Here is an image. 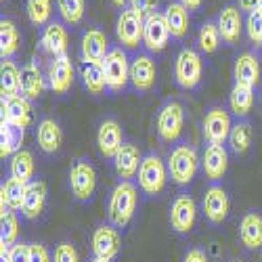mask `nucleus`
Returning a JSON list of instances; mask_svg holds the SVG:
<instances>
[{"instance_id": "f257e3e1", "label": "nucleus", "mask_w": 262, "mask_h": 262, "mask_svg": "<svg viewBox=\"0 0 262 262\" xmlns=\"http://www.w3.org/2000/svg\"><path fill=\"white\" fill-rule=\"evenodd\" d=\"M139 202V189L133 181H120L112 195H109V204H107V218L109 225H114L116 229H126L130 225L137 210Z\"/></svg>"}, {"instance_id": "f03ea898", "label": "nucleus", "mask_w": 262, "mask_h": 262, "mask_svg": "<svg viewBox=\"0 0 262 262\" xmlns=\"http://www.w3.org/2000/svg\"><path fill=\"white\" fill-rule=\"evenodd\" d=\"M200 164H202V160L198 156V149H195L191 143H187V141H181V143L174 145L170 149L168 162H166L170 179L179 187H187L195 179Z\"/></svg>"}, {"instance_id": "7ed1b4c3", "label": "nucleus", "mask_w": 262, "mask_h": 262, "mask_svg": "<svg viewBox=\"0 0 262 262\" xmlns=\"http://www.w3.org/2000/svg\"><path fill=\"white\" fill-rule=\"evenodd\" d=\"M168 166L166 162L158 156V154H147L141 162L137 181H139V189L145 195H160L166 189L168 183Z\"/></svg>"}, {"instance_id": "20e7f679", "label": "nucleus", "mask_w": 262, "mask_h": 262, "mask_svg": "<svg viewBox=\"0 0 262 262\" xmlns=\"http://www.w3.org/2000/svg\"><path fill=\"white\" fill-rule=\"evenodd\" d=\"M204 63L202 55L195 49H183L174 61V82H177L183 91H195L202 82Z\"/></svg>"}, {"instance_id": "39448f33", "label": "nucleus", "mask_w": 262, "mask_h": 262, "mask_svg": "<svg viewBox=\"0 0 262 262\" xmlns=\"http://www.w3.org/2000/svg\"><path fill=\"white\" fill-rule=\"evenodd\" d=\"M101 63H103V72H105L107 91L122 93L130 82V59H128L126 49L114 47Z\"/></svg>"}, {"instance_id": "423d86ee", "label": "nucleus", "mask_w": 262, "mask_h": 262, "mask_svg": "<svg viewBox=\"0 0 262 262\" xmlns=\"http://www.w3.org/2000/svg\"><path fill=\"white\" fill-rule=\"evenodd\" d=\"M97 189V170L95 166L86 160L78 158L70 166V191L74 195V200L86 204L93 200Z\"/></svg>"}, {"instance_id": "0eeeda50", "label": "nucleus", "mask_w": 262, "mask_h": 262, "mask_svg": "<svg viewBox=\"0 0 262 262\" xmlns=\"http://www.w3.org/2000/svg\"><path fill=\"white\" fill-rule=\"evenodd\" d=\"M185 126V109L179 101L168 99L160 109L156 118V130L158 137L164 143H177Z\"/></svg>"}, {"instance_id": "6e6552de", "label": "nucleus", "mask_w": 262, "mask_h": 262, "mask_svg": "<svg viewBox=\"0 0 262 262\" xmlns=\"http://www.w3.org/2000/svg\"><path fill=\"white\" fill-rule=\"evenodd\" d=\"M143 30H145V17H141L133 7H126L120 11L116 21V36L122 49L137 51L143 45Z\"/></svg>"}, {"instance_id": "1a4fd4ad", "label": "nucleus", "mask_w": 262, "mask_h": 262, "mask_svg": "<svg viewBox=\"0 0 262 262\" xmlns=\"http://www.w3.org/2000/svg\"><path fill=\"white\" fill-rule=\"evenodd\" d=\"M231 128H233V122L225 107L212 105L206 112L204 122H202V133L208 145H225V141H229Z\"/></svg>"}, {"instance_id": "9d476101", "label": "nucleus", "mask_w": 262, "mask_h": 262, "mask_svg": "<svg viewBox=\"0 0 262 262\" xmlns=\"http://www.w3.org/2000/svg\"><path fill=\"white\" fill-rule=\"evenodd\" d=\"M168 218H170V227L174 233L189 235L195 227V221H198V204H195L191 195L181 193L174 198Z\"/></svg>"}, {"instance_id": "9b49d317", "label": "nucleus", "mask_w": 262, "mask_h": 262, "mask_svg": "<svg viewBox=\"0 0 262 262\" xmlns=\"http://www.w3.org/2000/svg\"><path fill=\"white\" fill-rule=\"evenodd\" d=\"M91 248H93V258L114 262L120 256V250H122L120 229H116L114 225H99L93 231Z\"/></svg>"}, {"instance_id": "f8f14e48", "label": "nucleus", "mask_w": 262, "mask_h": 262, "mask_svg": "<svg viewBox=\"0 0 262 262\" xmlns=\"http://www.w3.org/2000/svg\"><path fill=\"white\" fill-rule=\"evenodd\" d=\"M156 78H158V68L151 55L137 53L130 59V84H133L135 91L139 93L151 91L156 86Z\"/></svg>"}, {"instance_id": "ddd939ff", "label": "nucleus", "mask_w": 262, "mask_h": 262, "mask_svg": "<svg viewBox=\"0 0 262 262\" xmlns=\"http://www.w3.org/2000/svg\"><path fill=\"white\" fill-rule=\"evenodd\" d=\"M0 107H3V122H9L17 128H28L34 120L32 114V101L26 99L24 95H3V101H0Z\"/></svg>"}, {"instance_id": "4468645a", "label": "nucleus", "mask_w": 262, "mask_h": 262, "mask_svg": "<svg viewBox=\"0 0 262 262\" xmlns=\"http://www.w3.org/2000/svg\"><path fill=\"white\" fill-rule=\"evenodd\" d=\"M170 30L164 19V13L154 11L149 17H145V30H143V47L149 53H162L168 47Z\"/></svg>"}, {"instance_id": "2eb2a0df", "label": "nucleus", "mask_w": 262, "mask_h": 262, "mask_svg": "<svg viewBox=\"0 0 262 262\" xmlns=\"http://www.w3.org/2000/svg\"><path fill=\"white\" fill-rule=\"evenodd\" d=\"M202 212L210 225H223L229 216V195L221 185H210L206 189L204 202H202Z\"/></svg>"}, {"instance_id": "dca6fc26", "label": "nucleus", "mask_w": 262, "mask_h": 262, "mask_svg": "<svg viewBox=\"0 0 262 262\" xmlns=\"http://www.w3.org/2000/svg\"><path fill=\"white\" fill-rule=\"evenodd\" d=\"M122 145H124L122 126H120L114 118L103 120V122L99 124V130H97V147H99V151H101V156L114 160Z\"/></svg>"}, {"instance_id": "f3484780", "label": "nucleus", "mask_w": 262, "mask_h": 262, "mask_svg": "<svg viewBox=\"0 0 262 262\" xmlns=\"http://www.w3.org/2000/svg\"><path fill=\"white\" fill-rule=\"evenodd\" d=\"M49 89L55 95H65L74 84V63L68 55L55 57L49 65Z\"/></svg>"}, {"instance_id": "a211bd4d", "label": "nucleus", "mask_w": 262, "mask_h": 262, "mask_svg": "<svg viewBox=\"0 0 262 262\" xmlns=\"http://www.w3.org/2000/svg\"><path fill=\"white\" fill-rule=\"evenodd\" d=\"M68 45H70V36H68V30H65L63 24H59V21H51L49 26L42 28L40 49L45 53H49V55H53V59L68 55Z\"/></svg>"}, {"instance_id": "6ab92c4d", "label": "nucleus", "mask_w": 262, "mask_h": 262, "mask_svg": "<svg viewBox=\"0 0 262 262\" xmlns=\"http://www.w3.org/2000/svg\"><path fill=\"white\" fill-rule=\"evenodd\" d=\"M229 168V154L225 145H208L202 156V170L210 183H218Z\"/></svg>"}, {"instance_id": "aec40b11", "label": "nucleus", "mask_w": 262, "mask_h": 262, "mask_svg": "<svg viewBox=\"0 0 262 262\" xmlns=\"http://www.w3.org/2000/svg\"><path fill=\"white\" fill-rule=\"evenodd\" d=\"M45 89H47V82H45V76H42V72H40L38 59L28 61L24 68H21L19 93L30 101H38L42 97V93H45Z\"/></svg>"}, {"instance_id": "412c9836", "label": "nucleus", "mask_w": 262, "mask_h": 262, "mask_svg": "<svg viewBox=\"0 0 262 262\" xmlns=\"http://www.w3.org/2000/svg\"><path fill=\"white\" fill-rule=\"evenodd\" d=\"M109 51H112V49H109V40H107V36L101 30L89 28L82 34V40H80L82 61H97V63H101L107 57Z\"/></svg>"}, {"instance_id": "4be33fe9", "label": "nucleus", "mask_w": 262, "mask_h": 262, "mask_svg": "<svg viewBox=\"0 0 262 262\" xmlns=\"http://www.w3.org/2000/svg\"><path fill=\"white\" fill-rule=\"evenodd\" d=\"M141 151L135 143H124L120 147V151L114 158V168H116V174L122 179V181H130L135 179L139 174V168H141Z\"/></svg>"}, {"instance_id": "5701e85b", "label": "nucleus", "mask_w": 262, "mask_h": 262, "mask_svg": "<svg viewBox=\"0 0 262 262\" xmlns=\"http://www.w3.org/2000/svg\"><path fill=\"white\" fill-rule=\"evenodd\" d=\"M36 143L42 154H47V156L57 154L63 145V130H61L59 122L53 118L40 120L38 128H36Z\"/></svg>"}, {"instance_id": "b1692460", "label": "nucleus", "mask_w": 262, "mask_h": 262, "mask_svg": "<svg viewBox=\"0 0 262 262\" xmlns=\"http://www.w3.org/2000/svg\"><path fill=\"white\" fill-rule=\"evenodd\" d=\"M216 26L221 30V36L227 45H237L239 38H242V30H244V17L239 7H225L216 19Z\"/></svg>"}, {"instance_id": "393cba45", "label": "nucleus", "mask_w": 262, "mask_h": 262, "mask_svg": "<svg viewBox=\"0 0 262 262\" xmlns=\"http://www.w3.org/2000/svg\"><path fill=\"white\" fill-rule=\"evenodd\" d=\"M47 206V185L45 181L34 179L26 185V198H24V208H21V216L34 221L42 214Z\"/></svg>"}, {"instance_id": "a878e982", "label": "nucleus", "mask_w": 262, "mask_h": 262, "mask_svg": "<svg viewBox=\"0 0 262 262\" xmlns=\"http://www.w3.org/2000/svg\"><path fill=\"white\" fill-rule=\"evenodd\" d=\"M26 198V183L9 177L0 187V214L7 216L9 212H21Z\"/></svg>"}, {"instance_id": "bb28decb", "label": "nucleus", "mask_w": 262, "mask_h": 262, "mask_svg": "<svg viewBox=\"0 0 262 262\" xmlns=\"http://www.w3.org/2000/svg\"><path fill=\"white\" fill-rule=\"evenodd\" d=\"M233 78L235 84L242 86H254L260 82V61L254 53H242L235 59V68H233Z\"/></svg>"}, {"instance_id": "cd10ccee", "label": "nucleus", "mask_w": 262, "mask_h": 262, "mask_svg": "<svg viewBox=\"0 0 262 262\" xmlns=\"http://www.w3.org/2000/svg\"><path fill=\"white\" fill-rule=\"evenodd\" d=\"M239 239L248 250L262 248V214L260 212H246L239 223Z\"/></svg>"}, {"instance_id": "c85d7f7f", "label": "nucleus", "mask_w": 262, "mask_h": 262, "mask_svg": "<svg viewBox=\"0 0 262 262\" xmlns=\"http://www.w3.org/2000/svg\"><path fill=\"white\" fill-rule=\"evenodd\" d=\"M164 19L168 24V30H170V36L172 38H185L187 32H189V9L181 3H170L164 11Z\"/></svg>"}, {"instance_id": "c756f323", "label": "nucleus", "mask_w": 262, "mask_h": 262, "mask_svg": "<svg viewBox=\"0 0 262 262\" xmlns=\"http://www.w3.org/2000/svg\"><path fill=\"white\" fill-rule=\"evenodd\" d=\"M24 145V128L0 120V158H13Z\"/></svg>"}, {"instance_id": "7c9ffc66", "label": "nucleus", "mask_w": 262, "mask_h": 262, "mask_svg": "<svg viewBox=\"0 0 262 262\" xmlns=\"http://www.w3.org/2000/svg\"><path fill=\"white\" fill-rule=\"evenodd\" d=\"M19 47H21V36H19L15 21L3 17V21H0V57L13 59Z\"/></svg>"}, {"instance_id": "2f4dec72", "label": "nucleus", "mask_w": 262, "mask_h": 262, "mask_svg": "<svg viewBox=\"0 0 262 262\" xmlns=\"http://www.w3.org/2000/svg\"><path fill=\"white\" fill-rule=\"evenodd\" d=\"M82 82H84V89L89 91L91 95H101V93L107 89L103 63H97V61H82Z\"/></svg>"}, {"instance_id": "473e14b6", "label": "nucleus", "mask_w": 262, "mask_h": 262, "mask_svg": "<svg viewBox=\"0 0 262 262\" xmlns=\"http://www.w3.org/2000/svg\"><path fill=\"white\" fill-rule=\"evenodd\" d=\"M229 105H231V112L237 118H246L254 107V89L242 86V84H233L231 95H229Z\"/></svg>"}, {"instance_id": "72a5a7b5", "label": "nucleus", "mask_w": 262, "mask_h": 262, "mask_svg": "<svg viewBox=\"0 0 262 262\" xmlns=\"http://www.w3.org/2000/svg\"><path fill=\"white\" fill-rule=\"evenodd\" d=\"M9 172H11L13 179H17V181L28 185L30 181H34V156L30 154V151H26V149L17 151V154L11 158Z\"/></svg>"}, {"instance_id": "f704fd0d", "label": "nucleus", "mask_w": 262, "mask_h": 262, "mask_svg": "<svg viewBox=\"0 0 262 262\" xmlns=\"http://www.w3.org/2000/svg\"><path fill=\"white\" fill-rule=\"evenodd\" d=\"M229 145L231 151L237 156H244L246 151L252 145V124L246 120H237L231 128V135H229Z\"/></svg>"}, {"instance_id": "c9c22d12", "label": "nucleus", "mask_w": 262, "mask_h": 262, "mask_svg": "<svg viewBox=\"0 0 262 262\" xmlns=\"http://www.w3.org/2000/svg\"><path fill=\"white\" fill-rule=\"evenodd\" d=\"M19 65L13 59H3V63H0V89H3V95H19Z\"/></svg>"}, {"instance_id": "e433bc0d", "label": "nucleus", "mask_w": 262, "mask_h": 262, "mask_svg": "<svg viewBox=\"0 0 262 262\" xmlns=\"http://www.w3.org/2000/svg\"><path fill=\"white\" fill-rule=\"evenodd\" d=\"M26 13L32 26H38V28L49 26L53 15V0H28Z\"/></svg>"}, {"instance_id": "4c0bfd02", "label": "nucleus", "mask_w": 262, "mask_h": 262, "mask_svg": "<svg viewBox=\"0 0 262 262\" xmlns=\"http://www.w3.org/2000/svg\"><path fill=\"white\" fill-rule=\"evenodd\" d=\"M221 30H218V26L214 24V21H206V24L200 28V34H198V45H200V51L204 55H212L216 53L218 45H221Z\"/></svg>"}, {"instance_id": "58836bf2", "label": "nucleus", "mask_w": 262, "mask_h": 262, "mask_svg": "<svg viewBox=\"0 0 262 262\" xmlns=\"http://www.w3.org/2000/svg\"><path fill=\"white\" fill-rule=\"evenodd\" d=\"M57 9L65 24L76 26L84 17V0H57Z\"/></svg>"}, {"instance_id": "ea45409f", "label": "nucleus", "mask_w": 262, "mask_h": 262, "mask_svg": "<svg viewBox=\"0 0 262 262\" xmlns=\"http://www.w3.org/2000/svg\"><path fill=\"white\" fill-rule=\"evenodd\" d=\"M19 237V218L17 212H9L7 216L0 218V244L15 246Z\"/></svg>"}, {"instance_id": "a19ab883", "label": "nucleus", "mask_w": 262, "mask_h": 262, "mask_svg": "<svg viewBox=\"0 0 262 262\" xmlns=\"http://www.w3.org/2000/svg\"><path fill=\"white\" fill-rule=\"evenodd\" d=\"M246 32H248V38L254 42V45H262V13L258 9L248 13Z\"/></svg>"}, {"instance_id": "79ce46f5", "label": "nucleus", "mask_w": 262, "mask_h": 262, "mask_svg": "<svg viewBox=\"0 0 262 262\" xmlns=\"http://www.w3.org/2000/svg\"><path fill=\"white\" fill-rule=\"evenodd\" d=\"M53 262H80V254L74 244L61 242L53 250Z\"/></svg>"}, {"instance_id": "37998d69", "label": "nucleus", "mask_w": 262, "mask_h": 262, "mask_svg": "<svg viewBox=\"0 0 262 262\" xmlns=\"http://www.w3.org/2000/svg\"><path fill=\"white\" fill-rule=\"evenodd\" d=\"M30 262H53V256L49 254L45 244H30Z\"/></svg>"}, {"instance_id": "c03bdc74", "label": "nucleus", "mask_w": 262, "mask_h": 262, "mask_svg": "<svg viewBox=\"0 0 262 262\" xmlns=\"http://www.w3.org/2000/svg\"><path fill=\"white\" fill-rule=\"evenodd\" d=\"M11 260L13 262H30V244L17 242L15 246H11Z\"/></svg>"}, {"instance_id": "a18cd8bd", "label": "nucleus", "mask_w": 262, "mask_h": 262, "mask_svg": "<svg viewBox=\"0 0 262 262\" xmlns=\"http://www.w3.org/2000/svg\"><path fill=\"white\" fill-rule=\"evenodd\" d=\"M156 3L158 0H130V7H133L141 17H149L156 11Z\"/></svg>"}, {"instance_id": "49530a36", "label": "nucleus", "mask_w": 262, "mask_h": 262, "mask_svg": "<svg viewBox=\"0 0 262 262\" xmlns=\"http://www.w3.org/2000/svg\"><path fill=\"white\" fill-rule=\"evenodd\" d=\"M183 262H208V256H206V252H204V250L193 248V250H189V252L185 254Z\"/></svg>"}, {"instance_id": "de8ad7c7", "label": "nucleus", "mask_w": 262, "mask_h": 262, "mask_svg": "<svg viewBox=\"0 0 262 262\" xmlns=\"http://www.w3.org/2000/svg\"><path fill=\"white\" fill-rule=\"evenodd\" d=\"M258 5H260V0H237L239 11H248V13L256 11V9H258Z\"/></svg>"}, {"instance_id": "09e8293b", "label": "nucleus", "mask_w": 262, "mask_h": 262, "mask_svg": "<svg viewBox=\"0 0 262 262\" xmlns=\"http://www.w3.org/2000/svg\"><path fill=\"white\" fill-rule=\"evenodd\" d=\"M0 262H13L11 260V246L0 244Z\"/></svg>"}, {"instance_id": "8fccbe9b", "label": "nucleus", "mask_w": 262, "mask_h": 262, "mask_svg": "<svg viewBox=\"0 0 262 262\" xmlns=\"http://www.w3.org/2000/svg\"><path fill=\"white\" fill-rule=\"evenodd\" d=\"M181 3H183L189 11H195V9H200V7H202L204 0H181Z\"/></svg>"}, {"instance_id": "3c124183", "label": "nucleus", "mask_w": 262, "mask_h": 262, "mask_svg": "<svg viewBox=\"0 0 262 262\" xmlns=\"http://www.w3.org/2000/svg\"><path fill=\"white\" fill-rule=\"evenodd\" d=\"M112 3H114L116 7H120V9H126V5L130 3V0H112Z\"/></svg>"}, {"instance_id": "603ef678", "label": "nucleus", "mask_w": 262, "mask_h": 262, "mask_svg": "<svg viewBox=\"0 0 262 262\" xmlns=\"http://www.w3.org/2000/svg\"><path fill=\"white\" fill-rule=\"evenodd\" d=\"M91 262H109V260H101V258H93Z\"/></svg>"}, {"instance_id": "864d4df0", "label": "nucleus", "mask_w": 262, "mask_h": 262, "mask_svg": "<svg viewBox=\"0 0 262 262\" xmlns=\"http://www.w3.org/2000/svg\"><path fill=\"white\" fill-rule=\"evenodd\" d=\"M258 11H260V13H262V0H260V5H258Z\"/></svg>"}, {"instance_id": "5fc2aeb1", "label": "nucleus", "mask_w": 262, "mask_h": 262, "mask_svg": "<svg viewBox=\"0 0 262 262\" xmlns=\"http://www.w3.org/2000/svg\"><path fill=\"white\" fill-rule=\"evenodd\" d=\"M231 262H239V260H231Z\"/></svg>"}]
</instances>
